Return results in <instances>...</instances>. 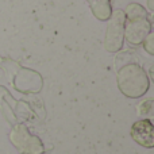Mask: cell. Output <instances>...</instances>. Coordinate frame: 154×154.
<instances>
[{
    "label": "cell",
    "mask_w": 154,
    "mask_h": 154,
    "mask_svg": "<svg viewBox=\"0 0 154 154\" xmlns=\"http://www.w3.org/2000/svg\"><path fill=\"white\" fill-rule=\"evenodd\" d=\"M115 16H116V14H115ZM122 39H123V18H122V20L118 19V18H115L114 22H112L108 27L107 49H108V50H114V43H116L115 48H116V50H118L119 46H120Z\"/></svg>",
    "instance_id": "cell-1"
},
{
    "label": "cell",
    "mask_w": 154,
    "mask_h": 154,
    "mask_svg": "<svg viewBox=\"0 0 154 154\" xmlns=\"http://www.w3.org/2000/svg\"><path fill=\"white\" fill-rule=\"evenodd\" d=\"M152 125H150L149 120H145V122H138L134 125L133 131L131 134L134 135V138L138 142H141L142 139V145L145 146H152L153 145V135H152Z\"/></svg>",
    "instance_id": "cell-2"
}]
</instances>
